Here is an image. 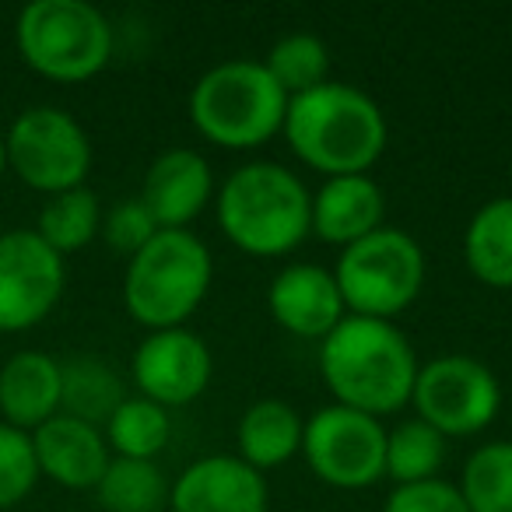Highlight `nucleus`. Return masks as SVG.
Segmentation results:
<instances>
[{"instance_id": "nucleus-27", "label": "nucleus", "mask_w": 512, "mask_h": 512, "mask_svg": "<svg viewBox=\"0 0 512 512\" xmlns=\"http://www.w3.org/2000/svg\"><path fill=\"white\" fill-rule=\"evenodd\" d=\"M460 491L470 512H512V439L474 449L463 463Z\"/></svg>"}, {"instance_id": "nucleus-8", "label": "nucleus", "mask_w": 512, "mask_h": 512, "mask_svg": "<svg viewBox=\"0 0 512 512\" xmlns=\"http://www.w3.org/2000/svg\"><path fill=\"white\" fill-rule=\"evenodd\" d=\"M4 151L8 169L29 190L46 197L78 190L92 172V141L85 127L57 106H32L18 113L4 134Z\"/></svg>"}, {"instance_id": "nucleus-20", "label": "nucleus", "mask_w": 512, "mask_h": 512, "mask_svg": "<svg viewBox=\"0 0 512 512\" xmlns=\"http://www.w3.org/2000/svg\"><path fill=\"white\" fill-rule=\"evenodd\" d=\"M467 271L495 292H512V197L481 204L463 232Z\"/></svg>"}, {"instance_id": "nucleus-13", "label": "nucleus", "mask_w": 512, "mask_h": 512, "mask_svg": "<svg viewBox=\"0 0 512 512\" xmlns=\"http://www.w3.org/2000/svg\"><path fill=\"white\" fill-rule=\"evenodd\" d=\"M267 477L235 453L193 460L169 488L172 512H267Z\"/></svg>"}, {"instance_id": "nucleus-30", "label": "nucleus", "mask_w": 512, "mask_h": 512, "mask_svg": "<svg viewBox=\"0 0 512 512\" xmlns=\"http://www.w3.org/2000/svg\"><path fill=\"white\" fill-rule=\"evenodd\" d=\"M383 512H470L460 484L446 477H428L414 484H393Z\"/></svg>"}, {"instance_id": "nucleus-12", "label": "nucleus", "mask_w": 512, "mask_h": 512, "mask_svg": "<svg viewBox=\"0 0 512 512\" xmlns=\"http://www.w3.org/2000/svg\"><path fill=\"white\" fill-rule=\"evenodd\" d=\"M134 386L137 397L155 400L158 407H186L207 390L214 372L211 348L204 337L186 327L151 330L134 351Z\"/></svg>"}, {"instance_id": "nucleus-19", "label": "nucleus", "mask_w": 512, "mask_h": 512, "mask_svg": "<svg viewBox=\"0 0 512 512\" xmlns=\"http://www.w3.org/2000/svg\"><path fill=\"white\" fill-rule=\"evenodd\" d=\"M302 428L306 418L285 400H256L242 411L235 425V449L239 460L249 463L253 470H274L288 463L295 453H302Z\"/></svg>"}, {"instance_id": "nucleus-21", "label": "nucleus", "mask_w": 512, "mask_h": 512, "mask_svg": "<svg viewBox=\"0 0 512 512\" xmlns=\"http://www.w3.org/2000/svg\"><path fill=\"white\" fill-rule=\"evenodd\" d=\"M60 379H64L60 414H71V418L88 421L95 428L106 425L116 407L127 400L123 379L99 355H74L67 362H60Z\"/></svg>"}, {"instance_id": "nucleus-15", "label": "nucleus", "mask_w": 512, "mask_h": 512, "mask_svg": "<svg viewBox=\"0 0 512 512\" xmlns=\"http://www.w3.org/2000/svg\"><path fill=\"white\" fill-rule=\"evenodd\" d=\"M214 197L211 165L193 148H169L148 165L141 183V204L158 228H186L204 214Z\"/></svg>"}, {"instance_id": "nucleus-29", "label": "nucleus", "mask_w": 512, "mask_h": 512, "mask_svg": "<svg viewBox=\"0 0 512 512\" xmlns=\"http://www.w3.org/2000/svg\"><path fill=\"white\" fill-rule=\"evenodd\" d=\"M158 225L155 218L148 214V207L141 204V200H120V204H113L106 214H102V239H106V246L113 249V253L120 256H134L141 253L144 246H148L151 239H155Z\"/></svg>"}, {"instance_id": "nucleus-23", "label": "nucleus", "mask_w": 512, "mask_h": 512, "mask_svg": "<svg viewBox=\"0 0 512 512\" xmlns=\"http://www.w3.org/2000/svg\"><path fill=\"white\" fill-rule=\"evenodd\" d=\"M102 232V204L88 186L57 193L43 204L36 221V235L60 256L85 249Z\"/></svg>"}, {"instance_id": "nucleus-17", "label": "nucleus", "mask_w": 512, "mask_h": 512, "mask_svg": "<svg viewBox=\"0 0 512 512\" xmlns=\"http://www.w3.org/2000/svg\"><path fill=\"white\" fill-rule=\"evenodd\" d=\"M386 218L383 186L365 172V176H334L323 179L313 193L309 207V235L323 239L327 246H355L365 235L379 232Z\"/></svg>"}, {"instance_id": "nucleus-7", "label": "nucleus", "mask_w": 512, "mask_h": 512, "mask_svg": "<svg viewBox=\"0 0 512 512\" xmlns=\"http://www.w3.org/2000/svg\"><path fill=\"white\" fill-rule=\"evenodd\" d=\"M425 249L400 228L383 225L362 242L341 249L334 281L351 316L390 320L400 316L425 288Z\"/></svg>"}, {"instance_id": "nucleus-16", "label": "nucleus", "mask_w": 512, "mask_h": 512, "mask_svg": "<svg viewBox=\"0 0 512 512\" xmlns=\"http://www.w3.org/2000/svg\"><path fill=\"white\" fill-rule=\"evenodd\" d=\"M32 446L39 474L67 491H95L113 460L102 428L71 414H53L46 425H39L32 432Z\"/></svg>"}, {"instance_id": "nucleus-14", "label": "nucleus", "mask_w": 512, "mask_h": 512, "mask_svg": "<svg viewBox=\"0 0 512 512\" xmlns=\"http://www.w3.org/2000/svg\"><path fill=\"white\" fill-rule=\"evenodd\" d=\"M274 323L302 341H323L348 316L334 271L320 264H288L267 288Z\"/></svg>"}, {"instance_id": "nucleus-3", "label": "nucleus", "mask_w": 512, "mask_h": 512, "mask_svg": "<svg viewBox=\"0 0 512 512\" xmlns=\"http://www.w3.org/2000/svg\"><path fill=\"white\" fill-rule=\"evenodd\" d=\"M313 193L278 162H246L221 183L214 214L239 253L285 256L309 235Z\"/></svg>"}, {"instance_id": "nucleus-28", "label": "nucleus", "mask_w": 512, "mask_h": 512, "mask_svg": "<svg viewBox=\"0 0 512 512\" xmlns=\"http://www.w3.org/2000/svg\"><path fill=\"white\" fill-rule=\"evenodd\" d=\"M39 477L43 474H39L32 435L0 421V512L25 502L39 484Z\"/></svg>"}, {"instance_id": "nucleus-2", "label": "nucleus", "mask_w": 512, "mask_h": 512, "mask_svg": "<svg viewBox=\"0 0 512 512\" xmlns=\"http://www.w3.org/2000/svg\"><path fill=\"white\" fill-rule=\"evenodd\" d=\"M285 134L292 155L302 165L334 176H365L383 158L390 127L372 95L341 81H323L320 88L288 99Z\"/></svg>"}, {"instance_id": "nucleus-24", "label": "nucleus", "mask_w": 512, "mask_h": 512, "mask_svg": "<svg viewBox=\"0 0 512 512\" xmlns=\"http://www.w3.org/2000/svg\"><path fill=\"white\" fill-rule=\"evenodd\" d=\"M109 453L123 460H155L172 439L169 411L148 397H127L106 421Z\"/></svg>"}, {"instance_id": "nucleus-31", "label": "nucleus", "mask_w": 512, "mask_h": 512, "mask_svg": "<svg viewBox=\"0 0 512 512\" xmlns=\"http://www.w3.org/2000/svg\"><path fill=\"white\" fill-rule=\"evenodd\" d=\"M8 172V151H4V134H0V176Z\"/></svg>"}, {"instance_id": "nucleus-4", "label": "nucleus", "mask_w": 512, "mask_h": 512, "mask_svg": "<svg viewBox=\"0 0 512 512\" xmlns=\"http://www.w3.org/2000/svg\"><path fill=\"white\" fill-rule=\"evenodd\" d=\"M211 249L190 228H158L155 239L127 260L123 306L144 330L183 327L211 292Z\"/></svg>"}, {"instance_id": "nucleus-32", "label": "nucleus", "mask_w": 512, "mask_h": 512, "mask_svg": "<svg viewBox=\"0 0 512 512\" xmlns=\"http://www.w3.org/2000/svg\"><path fill=\"white\" fill-rule=\"evenodd\" d=\"M509 179H512V158H509Z\"/></svg>"}, {"instance_id": "nucleus-5", "label": "nucleus", "mask_w": 512, "mask_h": 512, "mask_svg": "<svg viewBox=\"0 0 512 512\" xmlns=\"http://www.w3.org/2000/svg\"><path fill=\"white\" fill-rule=\"evenodd\" d=\"M288 95L260 60H225L200 74L190 92V120L204 141L253 151L281 134Z\"/></svg>"}, {"instance_id": "nucleus-6", "label": "nucleus", "mask_w": 512, "mask_h": 512, "mask_svg": "<svg viewBox=\"0 0 512 512\" xmlns=\"http://www.w3.org/2000/svg\"><path fill=\"white\" fill-rule=\"evenodd\" d=\"M15 43L39 78L81 85L106 71L113 25L85 0H32L15 22Z\"/></svg>"}, {"instance_id": "nucleus-22", "label": "nucleus", "mask_w": 512, "mask_h": 512, "mask_svg": "<svg viewBox=\"0 0 512 512\" xmlns=\"http://www.w3.org/2000/svg\"><path fill=\"white\" fill-rule=\"evenodd\" d=\"M169 488V477L155 460L113 456L95 495L106 512H162L169 505Z\"/></svg>"}, {"instance_id": "nucleus-11", "label": "nucleus", "mask_w": 512, "mask_h": 512, "mask_svg": "<svg viewBox=\"0 0 512 512\" xmlns=\"http://www.w3.org/2000/svg\"><path fill=\"white\" fill-rule=\"evenodd\" d=\"M64 288V256L53 253L36 228L0 235V334L39 327L57 309Z\"/></svg>"}, {"instance_id": "nucleus-10", "label": "nucleus", "mask_w": 512, "mask_h": 512, "mask_svg": "<svg viewBox=\"0 0 512 512\" xmlns=\"http://www.w3.org/2000/svg\"><path fill=\"white\" fill-rule=\"evenodd\" d=\"M302 456L330 488H372L379 477H386V428L379 418L362 411L327 404L306 418Z\"/></svg>"}, {"instance_id": "nucleus-1", "label": "nucleus", "mask_w": 512, "mask_h": 512, "mask_svg": "<svg viewBox=\"0 0 512 512\" xmlns=\"http://www.w3.org/2000/svg\"><path fill=\"white\" fill-rule=\"evenodd\" d=\"M418 355L390 320L344 316L320 341V376L334 404L386 418L411 404Z\"/></svg>"}, {"instance_id": "nucleus-26", "label": "nucleus", "mask_w": 512, "mask_h": 512, "mask_svg": "<svg viewBox=\"0 0 512 512\" xmlns=\"http://www.w3.org/2000/svg\"><path fill=\"white\" fill-rule=\"evenodd\" d=\"M260 64L267 67L278 88L295 99V95H306L313 88H320L323 81H330V53L327 43L320 36H309V32H292V36H281L271 46Z\"/></svg>"}, {"instance_id": "nucleus-9", "label": "nucleus", "mask_w": 512, "mask_h": 512, "mask_svg": "<svg viewBox=\"0 0 512 512\" xmlns=\"http://www.w3.org/2000/svg\"><path fill=\"white\" fill-rule=\"evenodd\" d=\"M414 418L432 425L446 439L477 435L502 411V386L495 372L470 355H439L418 365L414 379Z\"/></svg>"}, {"instance_id": "nucleus-25", "label": "nucleus", "mask_w": 512, "mask_h": 512, "mask_svg": "<svg viewBox=\"0 0 512 512\" xmlns=\"http://www.w3.org/2000/svg\"><path fill=\"white\" fill-rule=\"evenodd\" d=\"M446 463V435L421 418H404L386 428V477L393 484H414L439 477Z\"/></svg>"}, {"instance_id": "nucleus-18", "label": "nucleus", "mask_w": 512, "mask_h": 512, "mask_svg": "<svg viewBox=\"0 0 512 512\" xmlns=\"http://www.w3.org/2000/svg\"><path fill=\"white\" fill-rule=\"evenodd\" d=\"M60 358L46 351H15L0 365V418L4 425L36 432L39 425L60 414Z\"/></svg>"}]
</instances>
